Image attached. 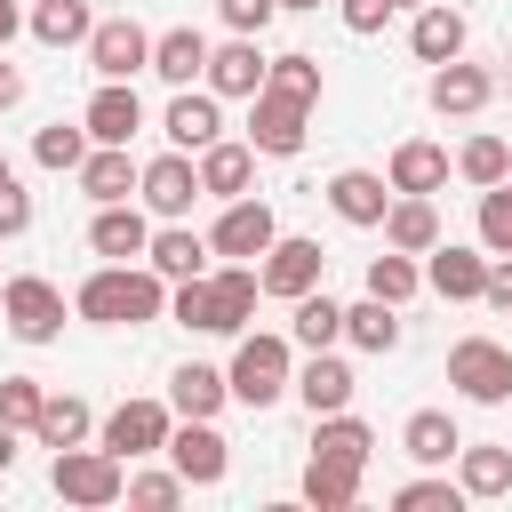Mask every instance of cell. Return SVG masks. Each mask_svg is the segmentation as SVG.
Segmentation results:
<instances>
[{
	"label": "cell",
	"mask_w": 512,
	"mask_h": 512,
	"mask_svg": "<svg viewBox=\"0 0 512 512\" xmlns=\"http://www.w3.org/2000/svg\"><path fill=\"white\" fill-rule=\"evenodd\" d=\"M72 312H80V320H96V328H144V320H160V312H168V280H160L152 264H104V272H88V280H80Z\"/></svg>",
	"instance_id": "1"
},
{
	"label": "cell",
	"mask_w": 512,
	"mask_h": 512,
	"mask_svg": "<svg viewBox=\"0 0 512 512\" xmlns=\"http://www.w3.org/2000/svg\"><path fill=\"white\" fill-rule=\"evenodd\" d=\"M48 480H56V496L64 504H80V512H104V504H120L128 496V464L96 440H80V448H56V464H48Z\"/></svg>",
	"instance_id": "2"
},
{
	"label": "cell",
	"mask_w": 512,
	"mask_h": 512,
	"mask_svg": "<svg viewBox=\"0 0 512 512\" xmlns=\"http://www.w3.org/2000/svg\"><path fill=\"white\" fill-rule=\"evenodd\" d=\"M0 320L16 344H56L64 336V288L40 272H16V280H0Z\"/></svg>",
	"instance_id": "3"
},
{
	"label": "cell",
	"mask_w": 512,
	"mask_h": 512,
	"mask_svg": "<svg viewBox=\"0 0 512 512\" xmlns=\"http://www.w3.org/2000/svg\"><path fill=\"white\" fill-rule=\"evenodd\" d=\"M288 376H296L288 336H240V352H232V368H224V384H232L240 408H272V400L288 392Z\"/></svg>",
	"instance_id": "4"
},
{
	"label": "cell",
	"mask_w": 512,
	"mask_h": 512,
	"mask_svg": "<svg viewBox=\"0 0 512 512\" xmlns=\"http://www.w3.org/2000/svg\"><path fill=\"white\" fill-rule=\"evenodd\" d=\"M448 384H456L464 400H480V408H504V400H512V344H496V336L448 344Z\"/></svg>",
	"instance_id": "5"
},
{
	"label": "cell",
	"mask_w": 512,
	"mask_h": 512,
	"mask_svg": "<svg viewBox=\"0 0 512 512\" xmlns=\"http://www.w3.org/2000/svg\"><path fill=\"white\" fill-rule=\"evenodd\" d=\"M176 472H184V488H216L224 472H232V448H224V432H216V416H176L168 424V448H160Z\"/></svg>",
	"instance_id": "6"
},
{
	"label": "cell",
	"mask_w": 512,
	"mask_h": 512,
	"mask_svg": "<svg viewBox=\"0 0 512 512\" xmlns=\"http://www.w3.org/2000/svg\"><path fill=\"white\" fill-rule=\"evenodd\" d=\"M88 64H96V80H136V72H152V32L136 24V16H104V24H88Z\"/></svg>",
	"instance_id": "7"
},
{
	"label": "cell",
	"mask_w": 512,
	"mask_h": 512,
	"mask_svg": "<svg viewBox=\"0 0 512 512\" xmlns=\"http://www.w3.org/2000/svg\"><path fill=\"white\" fill-rule=\"evenodd\" d=\"M304 120H312V104H296V96H280V88H256V96H248V144H256L264 160H296V152H304Z\"/></svg>",
	"instance_id": "8"
},
{
	"label": "cell",
	"mask_w": 512,
	"mask_h": 512,
	"mask_svg": "<svg viewBox=\"0 0 512 512\" xmlns=\"http://www.w3.org/2000/svg\"><path fill=\"white\" fill-rule=\"evenodd\" d=\"M136 192H144V208L160 216V224H184L192 216V200H200V168H192V152H160V160H144L136 168Z\"/></svg>",
	"instance_id": "9"
},
{
	"label": "cell",
	"mask_w": 512,
	"mask_h": 512,
	"mask_svg": "<svg viewBox=\"0 0 512 512\" xmlns=\"http://www.w3.org/2000/svg\"><path fill=\"white\" fill-rule=\"evenodd\" d=\"M168 424H176V408H168V400H120V408L104 416V448H112L120 464L160 456V448H168Z\"/></svg>",
	"instance_id": "10"
},
{
	"label": "cell",
	"mask_w": 512,
	"mask_h": 512,
	"mask_svg": "<svg viewBox=\"0 0 512 512\" xmlns=\"http://www.w3.org/2000/svg\"><path fill=\"white\" fill-rule=\"evenodd\" d=\"M256 280H264V296H304V288H320L328 280V256H320V240H296V232H280L272 248H264V264H256Z\"/></svg>",
	"instance_id": "11"
},
{
	"label": "cell",
	"mask_w": 512,
	"mask_h": 512,
	"mask_svg": "<svg viewBox=\"0 0 512 512\" xmlns=\"http://www.w3.org/2000/svg\"><path fill=\"white\" fill-rule=\"evenodd\" d=\"M272 240H280V216H272V200H256V192L224 200V216H216V232H208L216 256H264Z\"/></svg>",
	"instance_id": "12"
},
{
	"label": "cell",
	"mask_w": 512,
	"mask_h": 512,
	"mask_svg": "<svg viewBox=\"0 0 512 512\" xmlns=\"http://www.w3.org/2000/svg\"><path fill=\"white\" fill-rule=\"evenodd\" d=\"M424 288L448 296V304H480V288H488V248L432 240V248H424Z\"/></svg>",
	"instance_id": "13"
},
{
	"label": "cell",
	"mask_w": 512,
	"mask_h": 512,
	"mask_svg": "<svg viewBox=\"0 0 512 512\" xmlns=\"http://www.w3.org/2000/svg\"><path fill=\"white\" fill-rule=\"evenodd\" d=\"M488 96H496V72H480V64H464V56L432 64V112H440V120H472Z\"/></svg>",
	"instance_id": "14"
},
{
	"label": "cell",
	"mask_w": 512,
	"mask_h": 512,
	"mask_svg": "<svg viewBox=\"0 0 512 512\" xmlns=\"http://www.w3.org/2000/svg\"><path fill=\"white\" fill-rule=\"evenodd\" d=\"M160 136L176 144V152H200V144H216L224 136V112H216V88H176L168 96V112H160Z\"/></svg>",
	"instance_id": "15"
},
{
	"label": "cell",
	"mask_w": 512,
	"mask_h": 512,
	"mask_svg": "<svg viewBox=\"0 0 512 512\" xmlns=\"http://www.w3.org/2000/svg\"><path fill=\"white\" fill-rule=\"evenodd\" d=\"M264 64H272V56L256 48V32H232L224 48H208V88H216V96H256V88H264Z\"/></svg>",
	"instance_id": "16"
},
{
	"label": "cell",
	"mask_w": 512,
	"mask_h": 512,
	"mask_svg": "<svg viewBox=\"0 0 512 512\" xmlns=\"http://www.w3.org/2000/svg\"><path fill=\"white\" fill-rule=\"evenodd\" d=\"M80 128H88V144H128V136L144 128V104H136V88H128V80H104V88L88 96Z\"/></svg>",
	"instance_id": "17"
},
{
	"label": "cell",
	"mask_w": 512,
	"mask_h": 512,
	"mask_svg": "<svg viewBox=\"0 0 512 512\" xmlns=\"http://www.w3.org/2000/svg\"><path fill=\"white\" fill-rule=\"evenodd\" d=\"M144 240H152V216H144L136 200H104V208H96V224H88V248H96V256H112V264L144 256Z\"/></svg>",
	"instance_id": "18"
},
{
	"label": "cell",
	"mask_w": 512,
	"mask_h": 512,
	"mask_svg": "<svg viewBox=\"0 0 512 512\" xmlns=\"http://www.w3.org/2000/svg\"><path fill=\"white\" fill-rule=\"evenodd\" d=\"M360 456H328V448H312V464H304V504H320V512H352L360 504Z\"/></svg>",
	"instance_id": "19"
},
{
	"label": "cell",
	"mask_w": 512,
	"mask_h": 512,
	"mask_svg": "<svg viewBox=\"0 0 512 512\" xmlns=\"http://www.w3.org/2000/svg\"><path fill=\"white\" fill-rule=\"evenodd\" d=\"M328 208H336L344 224L376 232V224H384V208H392V184H384V176H368V168H344V176H328Z\"/></svg>",
	"instance_id": "20"
},
{
	"label": "cell",
	"mask_w": 512,
	"mask_h": 512,
	"mask_svg": "<svg viewBox=\"0 0 512 512\" xmlns=\"http://www.w3.org/2000/svg\"><path fill=\"white\" fill-rule=\"evenodd\" d=\"M288 384H296V400H304L312 416H336V408H352V392H360V384H352V368H344L336 352H312Z\"/></svg>",
	"instance_id": "21"
},
{
	"label": "cell",
	"mask_w": 512,
	"mask_h": 512,
	"mask_svg": "<svg viewBox=\"0 0 512 512\" xmlns=\"http://www.w3.org/2000/svg\"><path fill=\"white\" fill-rule=\"evenodd\" d=\"M192 168H200V192L240 200V192L256 184V144H224V136H216V144H200V160H192Z\"/></svg>",
	"instance_id": "22"
},
{
	"label": "cell",
	"mask_w": 512,
	"mask_h": 512,
	"mask_svg": "<svg viewBox=\"0 0 512 512\" xmlns=\"http://www.w3.org/2000/svg\"><path fill=\"white\" fill-rule=\"evenodd\" d=\"M384 248H400V256H424L432 240H440V216H432V200L424 192H392V208H384Z\"/></svg>",
	"instance_id": "23"
},
{
	"label": "cell",
	"mask_w": 512,
	"mask_h": 512,
	"mask_svg": "<svg viewBox=\"0 0 512 512\" xmlns=\"http://www.w3.org/2000/svg\"><path fill=\"white\" fill-rule=\"evenodd\" d=\"M208 256H216V248H208L200 232H184V224H168V232H152V240H144V264H152L168 288H176V280H200V272H208Z\"/></svg>",
	"instance_id": "24"
},
{
	"label": "cell",
	"mask_w": 512,
	"mask_h": 512,
	"mask_svg": "<svg viewBox=\"0 0 512 512\" xmlns=\"http://www.w3.org/2000/svg\"><path fill=\"white\" fill-rule=\"evenodd\" d=\"M408 48H416V64H448V56H464V16H456L448 0H424L416 24H408Z\"/></svg>",
	"instance_id": "25"
},
{
	"label": "cell",
	"mask_w": 512,
	"mask_h": 512,
	"mask_svg": "<svg viewBox=\"0 0 512 512\" xmlns=\"http://www.w3.org/2000/svg\"><path fill=\"white\" fill-rule=\"evenodd\" d=\"M152 72H160L168 88H192V80L208 72V40H200L192 24H168V32H152Z\"/></svg>",
	"instance_id": "26"
},
{
	"label": "cell",
	"mask_w": 512,
	"mask_h": 512,
	"mask_svg": "<svg viewBox=\"0 0 512 512\" xmlns=\"http://www.w3.org/2000/svg\"><path fill=\"white\" fill-rule=\"evenodd\" d=\"M80 176V192L104 208V200H128L136 192V160H128V144H88V160L72 168Z\"/></svg>",
	"instance_id": "27"
},
{
	"label": "cell",
	"mask_w": 512,
	"mask_h": 512,
	"mask_svg": "<svg viewBox=\"0 0 512 512\" xmlns=\"http://www.w3.org/2000/svg\"><path fill=\"white\" fill-rule=\"evenodd\" d=\"M208 296H216V336H240L264 280H256V264H224V272H208Z\"/></svg>",
	"instance_id": "28"
},
{
	"label": "cell",
	"mask_w": 512,
	"mask_h": 512,
	"mask_svg": "<svg viewBox=\"0 0 512 512\" xmlns=\"http://www.w3.org/2000/svg\"><path fill=\"white\" fill-rule=\"evenodd\" d=\"M456 488L480 496V504H488V496H512V448H496V440L472 448V440H464V448H456Z\"/></svg>",
	"instance_id": "29"
},
{
	"label": "cell",
	"mask_w": 512,
	"mask_h": 512,
	"mask_svg": "<svg viewBox=\"0 0 512 512\" xmlns=\"http://www.w3.org/2000/svg\"><path fill=\"white\" fill-rule=\"evenodd\" d=\"M232 400V384H224V368H208V360H184L176 376H168V408L176 416H216Z\"/></svg>",
	"instance_id": "30"
},
{
	"label": "cell",
	"mask_w": 512,
	"mask_h": 512,
	"mask_svg": "<svg viewBox=\"0 0 512 512\" xmlns=\"http://www.w3.org/2000/svg\"><path fill=\"white\" fill-rule=\"evenodd\" d=\"M384 184H392V192H424V200H432V192L448 184V152H440V144H424V136H408V144L392 152V176H384Z\"/></svg>",
	"instance_id": "31"
},
{
	"label": "cell",
	"mask_w": 512,
	"mask_h": 512,
	"mask_svg": "<svg viewBox=\"0 0 512 512\" xmlns=\"http://www.w3.org/2000/svg\"><path fill=\"white\" fill-rule=\"evenodd\" d=\"M88 424H96V416H88V400H80V392H48V400H40V416H32V440H40V448H80V440H88Z\"/></svg>",
	"instance_id": "32"
},
{
	"label": "cell",
	"mask_w": 512,
	"mask_h": 512,
	"mask_svg": "<svg viewBox=\"0 0 512 512\" xmlns=\"http://www.w3.org/2000/svg\"><path fill=\"white\" fill-rule=\"evenodd\" d=\"M400 448H408L416 464H448V456L464 448V432H456V416H448V408H416V416L400 424Z\"/></svg>",
	"instance_id": "33"
},
{
	"label": "cell",
	"mask_w": 512,
	"mask_h": 512,
	"mask_svg": "<svg viewBox=\"0 0 512 512\" xmlns=\"http://www.w3.org/2000/svg\"><path fill=\"white\" fill-rule=\"evenodd\" d=\"M288 336H296L304 352H328V344L344 336V304H336L328 288H304V296H296V320H288Z\"/></svg>",
	"instance_id": "34"
},
{
	"label": "cell",
	"mask_w": 512,
	"mask_h": 512,
	"mask_svg": "<svg viewBox=\"0 0 512 512\" xmlns=\"http://www.w3.org/2000/svg\"><path fill=\"white\" fill-rule=\"evenodd\" d=\"M344 344H360V352H392V344H400V304H384V296L344 304Z\"/></svg>",
	"instance_id": "35"
},
{
	"label": "cell",
	"mask_w": 512,
	"mask_h": 512,
	"mask_svg": "<svg viewBox=\"0 0 512 512\" xmlns=\"http://www.w3.org/2000/svg\"><path fill=\"white\" fill-rule=\"evenodd\" d=\"M24 24H32V40H40V48H72V40H88V24H96V16H88V0H32V16H24Z\"/></svg>",
	"instance_id": "36"
},
{
	"label": "cell",
	"mask_w": 512,
	"mask_h": 512,
	"mask_svg": "<svg viewBox=\"0 0 512 512\" xmlns=\"http://www.w3.org/2000/svg\"><path fill=\"white\" fill-rule=\"evenodd\" d=\"M456 176H464V184H480V192H488V184H504V176H512V144H504V136H464Z\"/></svg>",
	"instance_id": "37"
},
{
	"label": "cell",
	"mask_w": 512,
	"mask_h": 512,
	"mask_svg": "<svg viewBox=\"0 0 512 512\" xmlns=\"http://www.w3.org/2000/svg\"><path fill=\"white\" fill-rule=\"evenodd\" d=\"M312 448H328V456H376V432L352 416V408H336V416H312Z\"/></svg>",
	"instance_id": "38"
},
{
	"label": "cell",
	"mask_w": 512,
	"mask_h": 512,
	"mask_svg": "<svg viewBox=\"0 0 512 512\" xmlns=\"http://www.w3.org/2000/svg\"><path fill=\"white\" fill-rule=\"evenodd\" d=\"M264 88H280V96H296V104H320V56H304V48L272 56V64H264Z\"/></svg>",
	"instance_id": "39"
},
{
	"label": "cell",
	"mask_w": 512,
	"mask_h": 512,
	"mask_svg": "<svg viewBox=\"0 0 512 512\" xmlns=\"http://www.w3.org/2000/svg\"><path fill=\"white\" fill-rule=\"evenodd\" d=\"M416 288H424V264H416V256H400V248H392V256H368V296L408 304Z\"/></svg>",
	"instance_id": "40"
},
{
	"label": "cell",
	"mask_w": 512,
	"mask_h": 512,
	"mask_svg": "<svg viewBox=\"0 0 512 512\" xmlns=\"http://www.w3.org/2000/svg\"><path fill=\"white\" fill-rule=\"evenodd\" d=\"M480 248L488 256H512V176L480 192Z\"/></svg>",
	"instance_id": "41"
},
{
	"label": "cell",
	"mask_w": 512,
	"mask_h": 512,
	"mask_svg": "<svg viewBox=\"0 0 512 512\" xmlns=\"http://www.w3.org/2000/svg\"><path fill=\"white\" fill-rule=\"evenodd\" d=\"M168 320H176V328H200V336H216V296H208V272H200V280H176V296H168Z\"/></svg>",
	"instance_id": "42"
},
{
	"label": "cell",
	"mask_w": 512,
	"mask_h": 512,
	"mask_svg": "<svg viewBox=\"0 0 512 512\" xmlns=\"http://www.w3.org/2000/svg\"><path fill=\"white\" fill-rule=\"evenodd\" d=\"M32 160H40V168H80V160H88V128H64V120L40 128V136H32Z\"/></svg>",
	"instance_id": "43"
},
{
	"label": "cell",
	"mask_w": 512,
	"mask_h": 512,
	"mask_svg": "<svg viewBox=\"0 0 512 512\" xmlns=\"http://www.w3.org/2000/svg\"><path fill=\"white\" fill-rule=\"evenodd\" d=\"M40 400H48V384H40V376H0V424H16V432H32V416H40Z\"/></svg>",
	"instance_id": "44"
},
{
	"label": "cell",
	"mask_w": 512,
	"mask_h": 512,
	"mask_svg": "<svg viewBox=\"0 0 512 512\" xmlns=\"http://www.w3.org/2000/svg\"><path fill=\"white\" fill-rule=\"evenodd\" d=\"M128 504H144V512L184 504V472H176V464H168V472H128Z\"/></svg>",
	"instance_id": "45"
},
{
	"label": "cell",
	"mask_w": 512,
	"mask_h": 512,
	"mask_svg": "<svg viewBox=\"0 0 512 512\" xmlns=\"http://www.w3.org/2000/svg\"><path fill=\"white\" fill-rule=\"evenodd\" d=\"M392 504H400V512H456L464 488H456V480H408V488H392Z\"/></svg>",
	"instance_id": "46"
},
{
	"label": "cell",
	"mask_w": 512,
	"mask_h": 512,
	"mask_svg": "<svg viewBox=\"0 0 512 512\" xmlns=\"http://www.w3.org/2000/svg\"><path fill=\"white\" fill-rule=\"evenodd\" d=\"M16 232H32V192L16 176H0V240H16Z\"/></svg>",
	"instance_id": "47"
},
{
	"label": "cell",
	"mask_w": 512,
	"mask_h": 512,
	"mask_svg": "<svg viewBox=\"0 0 512 512\" xmlns=\"http://www.w3.org/2000/svg\"><path fill=\"white\" fill-rule=\"evenodd\" d=\"M336 16H344V32H352V40H368V32H384L392 0H336Z\"/></svg>",
	"instance_id": "48"
},
{
	"label": "cell",
	"mask_w": 512,
	"mask_h": 512,
	"mask_svg": "<svg viewBox=\"0 0 512 512\" xmlns=\"http://www.w3.org/2000/svg\"><path fill=\"white\" fill-rule=\"evenodd\" d=\"M216 16H224L232 32H264V24L280 16V0H216Z\"/></svg>",
	"instance_id": "49"
},
{
	"label": "cell",
	"mask_w": 512,
	"mask_h": 512,
	"mask_svg": "<svg viewBox=\"0 0 512 512\" xmlns=\"http://www.w3.org/2000/svg\"><path fill=\"white\" fill-rule=\"evenodd\" d=\"M480 304L512 312V256H488V288H480Z\"/></svg>",
	"instance_id": "50"
},
{
	"label": "cell",
	"mask_w": 512,
	"mask_h": 512,
	"mask_svg": "<svg viewBox=\"0 0 512 512\" xmlns=\"http://www.w3.org/2000/svg\"><path fill=\"white\" fill-rule=\"evenodd\" d=\"M16 104H24V72L0 56V112H16Z\"/></svg>",
	"instance_id": "51"
},
{
	"label": "cell",
	"mask_w": 512,
	"mask_h": 512,
	"mask_svg": "<svg viewBox=\"0 0 512 512\" xmlns=\"http://www.w3.org/2000/svg\"><path fill=\"white\" fill-rule=\"evenodd\" d=\"M16 32H24V0H0V48H8Z\"/></svg>",
	"instance_id": "52"
},
{
	"label": "cell",
	"mask_w": 512,
	"mask_h": 512,
	"mask_svg": "<svg viewBox=\"0 0 512 512\" xmlns=\"http://www.w3.org/2000/svg\"><path fill=\"white\" fill-rule=\"evenodd\" d=\"M16 464V424H0V472Z\"/></svg>",
	"instance_id": "53"
},
{
	"label": "cell",
	"mask_w": 512,
	"mask_h": 512,
	"mask_svg": "<svg viewBox=\"0 0 512 512\" xmlns=\"http://www.w3.org/2000/svg\"><path fill=\"white\" fill-rule=\"evenodd\" d=\"M392 8H424V0H392Z\"/></svg>",
	"instance_id": "54"
},
{
	"label": "cell",
	"mask_w": 512,
	"mask_h": 512,
	"mask_svg": "<svg viewBox=\"0 0 512 512\" xmlns=\"http://www.w3.org/2000/svg\"><path fill=\"white\" fill-rule=\"evenodd\" d=\"M0 176H8V160H0Z\"/></svg>",
	"instance_id": "55"
}]
</instances>
